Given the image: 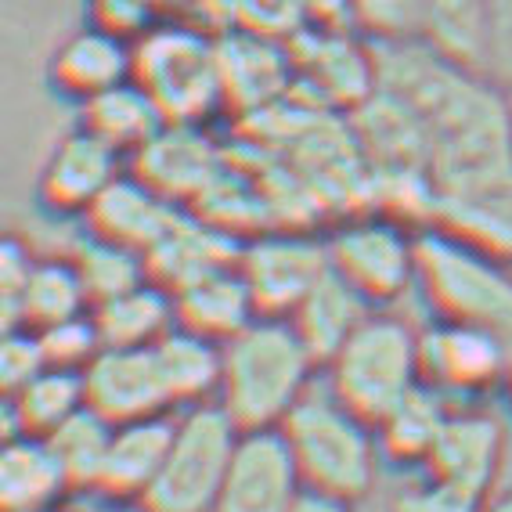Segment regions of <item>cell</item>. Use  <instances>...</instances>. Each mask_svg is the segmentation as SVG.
<instances>
[{
  "mask_svg": "<svg viewBox=\"0 0 512 512\" xmlns=\"http://www.w3.org/2000/svg\"><path fill=\"white\" fill-rule=\"evenodd\" d=\"M509 466L512 444L505 440L502 422L487 412L455 404V412H451L448 426L440 433L437 448L419 466V473L487 502L494 487L505 480V469Z\"/></svg>",
  "mask_w": 512,
  "mask_h": 512,
  "instance_id": "obj_10",
  "label": "cell"
},
{
  "mask_svg": "<svg viewBox=\"0 0 512 512\" xmlns=\"http://www.w3.org/2000/svg\"><path fill=\"white\" fill-rule=\"evenodd\" d=\"M325 383L379 426L415 386L426 383L419 332L397 314L372 311L325 361Z\"/></svg>",
  "mask_w": 512,
  "mask_h": 512,
  "instance_id": "obj_3",
  "label": "cell"
},
{
  "mask_svg": "<svg viewBox=\"0 0 512 512\" xmlns=\"http://www.w3.org/2000/svg\"><path fill=\"white\" fill-rule=\"evenodd\" d=\"M372 311H375L372 303L357 293L347 278H339L329 264V275L303 296V303L289 314V321H293L296 332L303 336V343L311 347V354L325 368V361L354 336V329Z\"/></svg>",
  "mask_w": 512,
  "mask_h": 512,
  "instance_id": "obj_22",
  "label": "cell"
},
{
  "mask_svg": "<svg viewBox=\"0 0 512 512\" xmlns=\"http://www.w3.org/2000/svg\"><path fill=\"white\" fill-rule=\"evenodd\" d=\"M487 19H491V0H422L415 15L426 51L476 76L484 73Z\"/></svg>",
  "mask_w": 512,
  "mask_h": 512,
  "instance_id": "obj_20",
  "label": "cell"
},
{
  "mask_svg": "<svg viewBox=\"0 0 512 512\" xmlns=\"http://www.w3.org/2000/svg\"><path fill=\"white\" fill-rule=\"evenodd\" d=\"M73 264L80 271L83 285H87V293H91V303L112 300V296L127 293V289L152 278L148 275V260L138 249L119 246V242L94 235V231L73 253Z\"/></svg>",
  "mask_w": 512,
  "mask_h": 512,
  "instance_id": "obj_29",
  "label": "cell"
},
{
  "mask_svg": "<svg viewBox=\"0 0 512 512\" xmlns=\"http://www.w3.org/2000/svg\"><path fill=\"white\" fill-rule=\"evenodd\" d=\"M91 307V293H87V285H83L80 271H76L73 256L69 260H58V256H47L44 260L40 256L37 267H33V278L26 285V296H22V311L15 329L44 332L51 325L91 314Z\"/></svg>",
  "mask_w": 512,
  "mask_h": 512,
  "instance_id": "obj_27",
  "label": "cell"
},
{
  "mask_svg": "<svg viewBox=\"0 0 512 512\" xmlns=\"http://www.w3.org/2000/svg\"><path fill=\"white\" fill-rule=\"evenodd\" d=\"M73 494L62 462L44 437H8L0 458V505L4 512H33L62 505Z\"/></svg>",
  "mask_w": 512,
  "mask_h": 512,
  "instance_id": "obj_18",
  "label": "cell"
},
{
  "mask_svg": "<svg viewBox=\"0 0 512 512\" xmlns=\"http://www.w3.org/2000/svg\"><path fill=\"white\" fill-rule=\"evenodd\" d=\"M33 512H80V509H73L69 502H62V505H51V509H33Z\"/></svg>",
  "mask_w": 512,
  "mask_h": 512,
  "instance_id": "obj_37",
  "label": "cell"
},
{
  "mask_svg": "<svg viewBox=\"0 0 512 512\" xmlns=\"http://www.w3.org/2000/svg\"><path fill=\"white\" fill-rule=\"evenodd\" d=\"M177 415V412H174ZM174 415H156V419L119 422L112 430L109 455L101 466L94 498L109 505H138L145 491L156 480L163 466L170 433H174Z\"/></svg>",
  "mask_w": 512,
  "mask_h": 512,
  "instance_id": "obj_14",
  "label": "cell"
},
{
  "mask_svg": "<svg viewBox=\"0 0 512 512\" xmlns=\"http://www.w3.org/2000/svg\"><path fill=\"white\" fill-rule=\"evenodd\" d=\"M455 404L448 394H440L437 386L422 383L412 394L397 404L375 430H379V448H383L386 466L397 469H419L430 451L437 448L440 433L448 426Z\"/></svg>",
  "mask_w": 512,
  "mask_h": 512,
  "instance_id": "obj_21",
  "label": "cell"
},
{
  "mask_svg": "<svg viewBox=\"0 0 512 512\" xmlns=\"http://www.w3.org/2000/svg\"><path fill=\"white\" fill-rule=\"evenodd\" d=\"M238 426L217 401L195 404L174 415V433L163 466L134 509L138 512H213L231 455L238 444Z\"/></svg>",
  "mask_w": 512,
  "mask_h": 512,
  "instance_id": "obj_4",
  "label": "cell"
},
{
  "mask_svg": "<svg viewBox=\"0 0 512 512\" xmlns=\"http://www.w3.org/2000/svg\"><path fill=\"white\" fill-rule=\"evenodd\" d=\"M303 491L282 430H242L213 512H289Z\"/></svg>",
  "mask_w": 512,
  "mask_h": 512,
  "instance_id": "obj_11",
  "label": "cell"
},
{
  "mask_svg": "<svg viewBox=\"0 0 512 512\" xmlns=\"http://www.w3.org/2000/svg\"><path fill=\"white\" fill-rule=\"evenodd\" d=\"M83 390L87 408L112 426L177 412L156 347H105L83 368Z\"/></svg>",
  "mask_w": 512,
  "mask_h": 512,
  "instance_id": "obj_12",
  "label": "cell"
},
{
  "mask_svg": "<svg viewBox=\"0 0 512 512\" xmlns=\"http://www.w3.org/2000/svg\"><path fill=\"white\" fill-rule=\"evenodd\" d=\"M47 368L44 347L33 329H8L4 336V354H0V379H4V394H15L29 379H37Z\"/></svg>",
  "mask_w": 512,
  "mask_h": 512,
  "instance_id": "obj_33",
  "label": "cell"
},
{
  "mask_svg": "<svg viewBox=\"0 0 512 512\" xmlns=\"http://www.w3.org/2000/svg\"><path fill=\"white\" fill-rule=\"evenodd\" d=\"M296 458L303 484L343 502H365L383 480L379 430L318 375L289 419L278 426Z\"/></svg>",
  "mask_w": 512,
  "mask_h": 512,
  "instance_id": "obj_2",
  "label": "cell"
},
{
  "mask_svg": "<svg viewBox=\"0 0 512 512\" xmlns=\"http://www.w3.org/2000/svg\"><path fill=\"white\" fill-rule=\"evenodd\" d=\"M177 206L156 192L141 177H119L109 192L101 195V202L87 213L94 235L112 238L119 246L138 249L148 260V253L166 238V231L177 224Z\"/></svg>",
  "mask_w": 512,
  "mask_h": 512,
  "instance_id": "obj_15",
  "label": "cell"
},
{
  "mask_svg": "<svg viewBox=\"0 0 512 512\" xmlns=\"http://www.w3.org/2000/svg\"><path fill=\"white\" fill-rule=\"evenodd\" d=\"M325 246L332 271L347 278L372 307L401 300L415 282H422V242H415L397 220H350Z\"/></svg>",
  "mask_w": 512,
  "mask_h": 512,
  "instance_id": "obj_6",
  "label": "cell"
},
{
  "mask_svg": "<svg viewBox=\"0 0 512 512\" xmlns=\"http://www.w3.org/2000/svg\"><path fill=\"white\" fill-rule=\"evenodd\" d=\"M177 300V325L210 336L217 343H228L231 336L246 329L249 321L260 318L256 300L249 293L246 278L235 264L213 267L206 275L184 282L181 289H174Z\"/></svg>",
  "mask_w": 512,
  "mask_h": 512,
  "instance_id": "obj_17",
  "label": "cell"
},
{
  "mask_svg": "<svg viewBox=\"0 0 512 512\" xmlns=\"http://www.w3.org/2000/svg\"><path fill=\"white\" fill-rule=\"evenodd\" d=\"M134 80L170 123H199L224 91V62L192 29H156L134 47Z\"/></svg>",
  "mask_w": 512,
  "mask_h": 512,
  "instance_id": "obj_5",
  "label": "cell"
},
{
  "mask_svg": "<svg viewBox=\"0 0 512 512\" xmlns=\"http://www.w3.org/2000/svg\"><path fill=\"white\" fill-rule=\"evenodd\" d=\"M91 314L105 347H156L166 332L177 329V300L156 278L94 303Z\"/></svg>",
  "mask_w": 512,
  "mask_h": 512,
  "instance_id": "obj_24",
  "label": "cell"
},
{
  "mask_svg": "<svg viewBox=\"0 0 512 512\" xmlns=\"http://www.w3.org/2000/svg\"><path fill=\"white\" fill-rule=\"evenodd\" d=\"M4 415H8V437H51L62 430L76 412L87 408L83 372L47 365L37 379H29L15 394H4Z\"/></svg>",
  "mask_w": 512,
  "mask_h": 512,
  "instance_id": "obj_25",
  "label": "cell"
},
{
  "mask_svg": "<svg viewBox=\"0 0 512 512\" xmlns=\"http://www.w3.org/2000/svg\"><path fill=\"white\" fill-rule=\"evenodd\" d=\"M91 512H138L134 505H109V502H98Z\"/></svg>",
  "mask_w": 512,
  "mask_h": 512,
  "instance_id": "obj_36",
  "label": "cell"
},
{
  "mask_svg": "<svg viewBox=\"0 0 512 512\" xmlns=\"http://www.w3.org/2000/svg\"><path fill=\"white\" fill-rule=\"evenodd\" d=\"M480 76H484L491 87H498L505 98L512 94V0H491L484 73Z\"/></svg>",
  "mask_w": 512,
  "mask_h": 512,
  "instance_id": "obj_31",
  "label": "cell"
},
{
  "mask_svg": "<svg viewBox=\"0 0 512 512\" xmlns=\"http://www.w3.org/2000/svg\"><path fill=\"white\" fill-rule=\"evenodd\" d=\"M480 512H512V484L505 487V480L494 487V494L480 505Z\"/></svg>",
  "mask_w": 512,
  "mask_h": 512,
  "instance_id": "obj_35",
  "label": "cell"
},
{
  "mask_svg": "<svg viewBox=\"0 0 512 512\" xmlns=\"http://www.w3.org/2000/svg\"><path fill=\"white\" fill-rule=\"evenodd\" d=\"M422 282L448 314L487 321L502 336L512 383V282L494 271L491 256L466 242H422Z\"/></svg>",
  "mask_w": 512,
  "mask_h": 512,
  "instance_id": "obj_7",
  "label": "cell"
},
{
  "mask_svg": "<svg viewBox=\"0 0 512 512\" xmlns=\"http://www.w3.org/2000/svg\"><path fill=\"white\" fill-rule=\"evenodd\" d=\"M119 177H123V152L80 127L51 148L37 192L51 213L73 217V213H91Z\"/></svg>",
  "mask_w": 512,
  "mask_h": 512,
  "instance_id": "obj_13",
  "label": "cell"
},
{
  "mask_svg": "<svg viewBox=\"0 0 512 512\" xmlns=\"http://www.w3.org/2000/svg\"><path fill=\"white\" fill-rule=\"evenodd\" d=\"M238 271L246 278L256 311L289 318L321 278L329 275V246L311 235H260L238 249Z\"/></svg>",
  "mask_w": 512,
  "mask_h": 512,
  "instance_id": "obj_9",
  "label": "cell"
},
{
  "mask_svg": "<svg viewBox=\"0 0 512 512\" xmlns=\"http://www.w3.org/2000/svg\"><path fill=\"white\" fill-rule=\"evenodd\" d=\"M156 357L177 412L195 408V404L217 401L224 343L177 325V329H170L156 343Z\"/></svg>",
  "mask_w": 512,
  "mask_h": 512,
  "instance_id": "obj_26",
  "label": "cell"
},
{
  "mask_svg": "<svg viewBox=\"0 0 512 512\" xmlns=\"http://www.w3.org/2000/svg\"><path fill=\"white\" fill-rule=\"evenodd\" d=\"M37 336H40V347H44L47 365L69 368V372H83V368L105 350L94 314H80V318H73V321L51 325V329L37 332Z\"/></svg>",
  "mask_w": 512,
  "mask_h": 512,
  "instance_id": "obj_30",
  "label": "cell"
},
{
  "mask_svg": "<svg viewBox=\"0 0 512 512\" xmlns=\"http://www.w3.org/2000/svg\"><path fill=\"white\" fill-rule=\"evenodd\" d=\"M40 256L19 242V238H8L4 242V253H0V300H4V329H15L19 325L22 311V296H26V285L33 278V267H37Z\"/></svg>",
  "mask_w": 512,
  "mask_h": 512,
  "instance_id": "obj_32",
  "label": "cell"
},
{
  "mask_svg": "<svg viewBox=\"0 0 512 512\" xmlns=\"http://www.w3.org/2000/svg\"><path fill=\"white\" fill-rule=\"evenodd\" d=\"M83 127L101 141H109L123 156H138L141 148H148L170 127V119L138 80H127L98 98L83 101Z\"/></svg>",
  "mask_w": 512,
  "mask_h": 512,
  "instance_id": "obj_23",
  "label": "cell"
},
{
  "mask_svg": "<svg viewBox=\"0 0 512 512\" xmlns=\"http://www.w3.org/2000/svg\"><path fill=\"white\" fill-rule=\"evenodd\" d=\"M138 159H141L138 177L152 184L156 192H163L170 202H177V195L206 192L210 181L217 177L213 145L195 134V123L166 127L152 145L141 148Z\"/></svg>",
  "mask_w": 512,
  "mask_h": 512,
  "instance_id": "obj_19",
  "label": "cell"
},
{
  "mask_svg": "<svg viewBox=\"0 0 512 512\" xmlns=\"http://www.w3.org/2000/svg\"><path fill=\"white\" fill-rule=\"evenodd\" d=\"M422 379L437 386L451 401L487 394L491 386L509 379V357L502 336L476 318L448 314L444 321L419 332Z\"/></svg>",
  "mask_w": 512,
  "mask_h": 512,
  "instance_id": "obj_8",
  "label": "cell"
},
{
  "mask_svg": "<svg viewBox=\"0 0 512 512\" xmlns=\"http://www.w3.org/2000/svg\"><path fill=\"white\" fill-rule=\"evenodd\" d=\"M318 368L293 321L260 314L224 343L217 404L238 430H278L318 383Z\"/></svg>",
  "mask_w": 512,
  "mask_h": 512,
  "instance_id": "obj_1",
  "label": "cell"
},
{
  "mask_svg": "<svg viewBox=\"0 0 512 512\" xmlns=\"http://www.w3.org/2000/svg\"><path fill=\"white\" fill-rule=\"evenodd\" d=\"M505 116H509V145H512V94L505 98Z\"/></svg>",
  "mask_w": 512,
  "mask_h": 512,
  "instance_id": "obj_38",
  "label": "cell"
},
{
  "mask_svg": "<svg viewBox=\"0 0 512 512\" xmlns=\"http://www.w3.org/2000/svg\"><path fill=\"white\" fill-rule=\"evenodd\" d=\"M51 80L69 98L91 101L119 83L134 80V47L123 33L109 26L80 29L69 40H62V47L51 58Z\"/></svg>",
  "mask_w": 512,
  "mask_h": 512,
  "instance_id": "obj_16",
  "label": "cell"
},
{
  "mask_svg": "<svg viewBox=\"0 0 512 512\" xmlns=\"http://www.w3.org/2000/svg\"><path fill=\"white\" fill-rule=\"evenodd\" d=\"M112 426L109 419H101L94 408H83L73 419L65 422L62 430H55L47 437L51 451L62 462L65 476H69V487L73 491H91L98 487L101 466H105V455H109L112 444Z\"/></svg>",
  "mask_w": 512,
  "mask_h": 512,
  "instance_id": "obj_28",
  "label": "cell"
},
{
  "mask_svg": "<svg viewBox=\"0 0 512 512\" xmlns=\"http://www.w3.org/2000/svg\"><path fill=\"white\" fill-rule=\"evenodd\" d=\"M289 512H357L354 502H343V498H332V494H321V491H307L300 494V502L293 505Z\"/></svg>",
  "mask_w": 512,
  "mask_h": 512,
  "instance_id": "obj_34",
  "label": "cell"
}]
</instances>
